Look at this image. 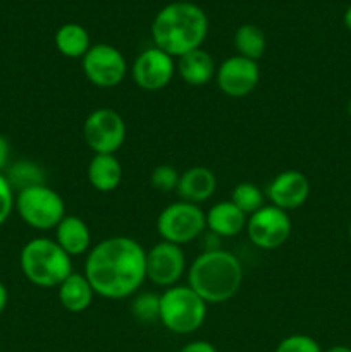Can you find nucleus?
Returning a JSON list of instances; mask_svg holds the SVG:
<instances>
[{
	"instance_id": "obj_3",
	"label": "nucleus",
	"mask_w": 351,
	"mask_h": 352,
	"mask_svg": "<svg viewBox=\"0 0 351 352\" xmlns=\"http://www.w3.org/2000/svg\"><path fill=\"white\" fill-rule=\"evenodd\" d=\"M243 284V267L226 250L203 251L193 260L188 272V285L206 302L222 305L231 301Z\"/></svg>"
},
{
	"instance_id": "obj_24",
	"label": "nucleus",
	"mask_w": 351,
	"mask_h": 352,
	"mask_svg": "<svg viewBox=\"0 0 351 352\" xmlns=\"http://www.w3.org/2000/svg\"><path fill=\"white\" fill-rule=\"evenodd\" d=\"M231 201L246 217L265 206V192L253 182H240L231 192Z\"/></svg>"
},
{
	"instance_id": "obj_11",
	"label": "nucleus",
	"mask_w": 351,
	"mask_h": 352,
	"mask_svg": "<svg viewBox=\"0 0 351 352\" xmlns=\"http://www.w3.org/2000/svg\"><path fill=\"white\" fill-rule=\"evenodd\" d=\"M176 74V58L157 47L145 48L131 65V78L145 91H158L171 85Z\"/></svg>"
},
{
	"instance_id": "obj_25",
	"label": "nucleus",
	"mask_w": 351,
	"mask_h": 352,
	"mask_svg": "<svg viewBox=\"0 0 351 352\" xmlns=\"http://www.w3.org/2000/svg\"><path fill=\"white\" fill-rule=\"evenodd\" d=\"M131 313L136 320L143 323L158 322L160 315V294L155 292H141L136 294L131 301Z\"/></svg>"
},
{
	"instance_id": "obj_18",
	"label": "nucleus",
	"mask_w": 351,
	"mask_h": 352,
	"mask_svg": "<svg viewBox=\"0 0 351 352\" xmlns=\"http://www.w3.org/2000/svg\"><path fill=\"white\" fill-rule=\"evenodd\" d=\"M55 243L71 258L79 256L92 250V230L78 215H65L55 227Z\"/></svg>"
},
{
	"instance_id": "obj_21",
	"label": "nucleus",
	"mask_w": 351,
	"mask_h": 352,
	"mask_svg": "<svg viewBox=\"0 0 351 352\" xmlns=\"http://www.w3.org/2000/svg\"><path fill=\"white\" fill-rule=\"evenodd\" d=\"M55 47L58 54L67 58H83L92 47V38L85 26L78 23H65L55 31Z\"/></svg>"
},
{
	"instance_id": "obj_23",
	"label": "nucleus",
	"mask_w": 351,
	"mask_h": 352,
	"mask_svg": "<svg viewBox=\"0 0 351 352\" xmlns=\"http://www.w3.org/2000/svg\"><path fill=\"white\" fill-rule=\"evenodd\" d=\"M234 47L237 55L258 62L267 48V38L257 24H241L234 33Z\"/></svg>"
},
{
	"instance_id": "obj_1",
	"label": "nucleus",
	"mask_w": 351,
	"mask_h": 352,
	"mask_svg": "<svg viewBox=\"0 0 351 352\" xmlns=\"http://www.w3.org/2000/svg\"><path fill=\"white\" fill-rule=\"evenodd\" d=\"M83 274L100 298H131L147 280V250L133 237H107L88 251Z\"/></svg>"
},
{
	"instance_id": "obj_9",
	"label": "nucleus",
	"mask_w": 351,
	"mask_h": 352,
	"mask_svg": "<svg viewBox=\"0 0 351 352\" xmlns=\"http://www.w3.org/2000/svg\"><path fill=\"white\" fill-rule=\"evenodd\" d=\"M85 78L96 88H116L127 74V62L119 48L109 43H95L81 58Z\"/></svg>"
},
{
	"instance_id": "obj_15",
	"label": "nucleus",
	"mask_w": 351,
	"mask_h": 352,
	"mask_svg": "<svg viewBox=\"0 0 351 352\" xmlns=\"http://www.w3.org/2000/svg\"><path fill=\"white\" fill-rule=\"evenodd\" d=\"M217 189V177L210 168L195 165L184 170L179 177L178 195L182 201L193 203V205H202L209 201Z\"/></svg>"
},
{
	"instance_id": "obj_12",
	"label": "nucleus",
	"mask_w": 351,
	"mask_h": 352,
	"mask_svg": "<svg viewBox=\"0 0 351 352\" xmlns=\"http://www.w3.org/2000/svg\"><path fill=\"white\" fill-rule=\"evenodd\" d=\"M186 272L184 251L178 244L160 241L147 251V278L158 287L178 285Z\"/></svg>"
},
{
	"instance_id": "obj_13",
	"label": "nucleus",
	"mask_w": 351,
	"mask_h": 352,
	"mask_svg": "<svg viewBox=\"0 0 351 352\" xmlns=\"http://www.w3.org/2000/svg\"><path fill=\"white\" fill-rule=\"evenodd\" d=\"M217 86L229 98H244L250 95L260 81L258 62L233 55L217 65Z\"/></svg>"
},
{
	"instance_id": "obj_33",
	"label": "nucleus",
	"mask_w": 351,
	"mask_h": 352,
	"mask_svg": "<svg viewBox=\"0 0 351 352\" xmlns=\"http://www.w3.org/2000/svg\"><path fill=\"white\" fill-rule=\"evenodd\" d=\"M323 352H351V347H348V346H334V347H330V349H327V351H323Z\"/></svg>"
},
{
	"instance_id": "obj_34",
	"label": "nucleus",
	"mask_w": 351,
	"mask_h": 352,
	"mask_svg": "<svg viewBox=\"0 0 351 352\" xmlns=\"http://www.w3.org/2000/svg\"><path fill=\"white\" fill-rule=\"evenodd\" d=\"M346 112H348V116H350V119H351V98L348 100V105H346Z\"/></svg>"
},
{
	"instance_id": "obj_16",
	"label": "nucleus",
	"mask_w": 351,
	"mask_h": 352,
	"mask_svg": "<svg viewBox=\"0 0 351 352\" xmlns=\"http://www.w3.org/2000/svg\"><path fill=\"white\" fill-rule=\"evenodd\" d=\"M205 215L209 232L215 234L220 239L236 237L246 229L248 217L231 199L215 203L213 206H210L209 212H205Z\"/></svg>"
},
{
	"instance_id": "obj_32",
	"label": "nucleus",
	"mask_w": 351,
	"mask_h": 352,
	"mask_svg": "<svg viewBox=\"0 0 351 352\" xmlns=\"http://www.w3.org/2000/svg\"><path fill=\"white\" fill-rule=\"evenodd\" d=\"M343 21H344V26H346V30L351 33V3H350V6H348V9L344 10Z\"/></svg>"
},
{
	"instance_id": "obj_26",
	"label": "nucleus",
	"mask_w": 351,
	"mask_h": 352,
	"mask_svg": "<svg viewBox=\"0 0 351 352\" xmlns=\"http://www.w3.org/2000/svg\"><path fill=\"white\" fill-rule=\"evenodd\" d=\"M179 177L181 174L172 165H158L151 172L150 184L158 192H172L178 189Z\"/></svg>"
},
{
	"instance_id": "obj_14",
	"label": "nucleus",
	"mask_w": 351,
	"mask_h": 352,
	"mask_svg": "<svg viewBox=\"0 0 351 352\" xmlns=\"http://www.w3.org/2000/svg\"><path fill=\"white\" fill-rule=\"evenodd\" d=\"M310 196V181L299 170H282L268 182L265 198L270 205L291 212L301 208Z\"/></svg>"
},
{
	"instance_id": "obj_28",
	"label": "nucleus",
	"mask_w": 351,
	"mask_h": 352,
	"mask_svg": "<svg viewBox=\"0 0 351 352\" xmlns=\"http://www.w3.org/2000/svg\"><path fill=\"white\" fill-rule=\"evenodd\" d=\"M14 203H16V192L7 182L6 175L0 174V227L9 220L10 213L14 212Z\"/></svg>"
},
{
	"instance_id": "obj_5",
	"label": "nucleus",
	"mask_w": 351,
	"mask_h": 352,
	"mask_svg": "<svg viewBox=\"0 0 351 352\" xmlns=\"http://www.w3.org/2000/svg\"><path fill=\"white\" fill-rule=\"evenodd\" d=\"M206 306L189 285H172L160 294L158 322L169 332L188 336L205 323Z\"/></svg>"
},
{
	"instance_id": "obj_35",
	"label": "nucleus",
	"mask_w": 351,
	"mask_h": 352,
	"mask_svg": "<svg viewBox=\"0 0 351 352\" xmlns=\"http://www.w3.org/2000/svg\"><path fill=\"white\" fill-rule=\"evenodd\" d=\"M348 236H350V241H351V222H350V227H348Z\"/></svg>"
},
{
	"instance_id": "obj_2",
	"label": "nucleus",
	"mask_w": 351,
	"mask_h": 352,
	"mask_svg": "<svg viewBox=\"0 0 351 352\" xmlns=\"http://www.w3.org/2000/svg\"><path fill=\"white\" fill-rule=\"evenodd\" d=\"M209 34V17L193 2L178 0L162 7L151 23L153 47L179 58L188 52L202 48Z\"/></svg>"
},
{
	"instance_id": "obj_22",
	"label": "nucleus",
	"mask_w": 351,
	"mask_h": 352,
	"mask_svg": "<svg viewBox=\"0 0 351 352\" xmlns=\"http://www.w3.org/2000/svg\"><path fill=\"white\" fill-rule=\"evenodd\" d=\"M3 175H6L7 182H9L14 192H19L28 188H34V186L47 184L45 182L47 177H45V170L41 168V165L33 160H28V158L9 164Z\"/></svg>"
},
{
	"instance_id": "obj_17",
	"label": "nucleus",
	"mask_w": 351,
	"mask_h": 352,
	"mask_svg": "<svg viewBox=\"0 0 351 352\" xmlns=\"http://www.w3.org/2000/svg\"><path fill=\"white\" fill-rule=\"evenodd\" d=\"M176 72L189 86H205L215 79L217 64L212 55L203 48L181 55L176 62Z\"/></svg>"
},
{
	"instance_id": "obj_4",
	"label": "nucleus",
	"mask_w": 351,
	"mask_h": 352,
	"mask_svg": "<svg viewBox=\"0 0 351 352\" xmlns=\"http://www.w3.org/2000/svg\"><path fill=\"white\" fill-rule=\"evenodd\" d=\"M19 267L28 282L41 289L58 287L72 274V260L50 237L28 241L19 254Z\"/></svg>"
},
{
	"instance_id": "obj_7",
	"label": "nucleus",
	"mask_w": 351,
	"mask_h": 352,
	"mask_svg": "<svg viewBox=\"0 0 351 352\" xmlns=\"http://www.w3.org/2000/svg\"><path fill=\"white\" fill-rule=\"evenodd\" d=\"M206 230V215L200 205L188 201H174L165 206L157 217V232L162 241L188 244L198 239Z\"/></svg>"
},
{
	"instance_id": "obj_20",
	"label": "nucleus",
	"mask_w": 351,
	"mask_h": 352,
	"mask_svg": "<svg viewBox=\"0 0 351 352\" xmlns=\"http://www.w3.org/2000/svg\"><path fill=\"white\" fill-rule=\"evenodd\" d=\"M58 302L69 313H83L92 306L95 299V291L85 274L72 272L64 282L57 287Z\"/></svg>"
},
{
	"instance_id": "obj_30",
	"label": "nucleus",
	"mask_w": 351,
	"mask_h": 352,
	"mask_svg": "<svg viewBox=\"0 0 351 352\" xmlns=\"http://www.w3.org/2000/svg\"><path fill=\"white\" fill-rule=\"evenodd\" d=\"M179 352H219V351L215 349L213 344L206 342V340H193V342L182 346Z\"/></svg>"
},
{
	"instance_id": "obj_27",
	"label": "nucleus",
	"mask_w": 351,
	"mask_h": 352,
	"mask_svg": "<svg viewBox=\"0 0 351 352\" xmlns=\"http://www.w3.org/2000/svg\"><path fill=\"white\" fill-rule=\"evenodd\" d=\"M275 352H323L320 349L319 342L313 337L305 336V333H295L281 342L275 347Z\"/></svg>"
},
{
	"instance_id": "obj_19",
	"label": "nucleus",
	"mask_w": 351,
	"mask_h": 352,
	"mask_svg": "<svg viewBox=\"0 0 351 352\" xmlns=\"http://www.w3.org/2000/svg\"><path fill=\"white\" fill-rule=\"evenodd\" d=\"M86 177L98 192H112L123 182V165L116 155H93L86 168Z\"/></svg>"
},
{
	"instance_id": "obj_31",
	"label": "nucleus",
	"mask_w": 351,
	"mask_h": 352,
	"mask_svg": "<svg viewBox=\"0 0 351 352\" xmlns=\"http://www.w3.org/2000/svg\"><path fill=\"white\" fill-rule=\"evenodd\" d=\"M7 302H9V292H7L6 285L0 282V315H2L3 309L7 308Z\"/></svg>"
},
{
	"instance_id": "obj_10",
	"label": "nucleus",
	"mask_w": 351,
	"mask_h": 352,
	"mask_svg": "<svg viewBox=\"0 0 351 352\" xmlns=\"http://www.w3.org/2000/svg\"><path fill=\"white\" fill-rule=\"evenodd\" d=\"M244 230L255 246L265 251H272L281 248L289 239L292 223L288 212L274 205H265L253 215L248 217Z\"/></svg>"
},
{
	"instance_id": "obj_6",
	"label": "nucleus",
	"mask_w": 351,
	"mask_h": 352,
	"mask_svg": "<svg viewBox=\"0 0 351 352\" xmlns=\"http://www.w3.org/2000/svg\"><path fill=\"white\" fill-rule=\"evenodd\" d=\"M14 210L26 226L36 230L55 229L58 222L67 215L62 196L47 184L16 192Z\"/></svg>"
},
{
	"instance_id": "obj_8",
	"label": "nucleus",
	"mask_w": 351,
	"mask_h": 352,
	"mask_svg": "<svg viewBox=\"0 0 351 352\" xmlns=\"http://www.w3.org/2000/svg\"><path fill=\"white\" fill-rule=\"evenodd\" d=\"M126 122L114 109H96L83 124V138L95 155H116L126 141Z\"/></svg>"
},
{
	"instance_id": "obj_29",
	"label": "nucleus",
	"mask_w": 351,
	"mask_h": 352,
	"mask_svg": "<svg viewBox=\"0 0 351 352\" xmlns=\"http://www.w3.org/2000/svg\"><path fill=\"white\" fill-rule=\"evenodd\" d=\"M10 164V143L3 134H0V174L6 172Z\"/></svg>"
}]
</instances>
